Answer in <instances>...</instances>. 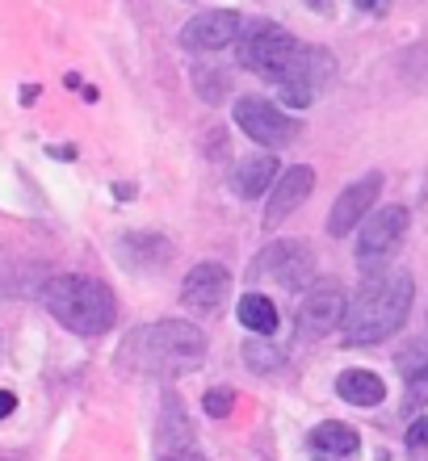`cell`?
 I'll use <instances>...</instances> for the list:
<instances>
[{
  "label": "cell",
  "mask_w": 428,
  "mask_h": 461,
  "mask_svg": "<svg viewBox=\"0 0 428 461\" xmlns=\"http://www.w3.org/2000/svg\"><path fill=\"white\" fill-rule=\"evenodd\" d=\"M412 298H416V281L407 277L404 268L399 273L395 268L366 273L357 298L349 303V315H344V344L366 348V344L391 340L412 315Z\"/></svg>",
  "instance_id": "obj_1"
},
{
  "label": "cell",
  "mask_w": 428,
  "mask_h": 461,
  "mask_svg": "<svg viewBox=\"0 0 428 461\" xmlns=\"http://www.w3.org/2000/svg\"><path fill=\"white\" fill-rule=\"evenodd\" d=\"M206 357V336L185 323V319H159L126 336L118 348V365L131 374H151V377H181Z\"/></svg>",
  "instance_id": "obj_2"
},
{
  "label": "cell",
  "mask_w": 428,
  "mask_h": 461,
  "mask_svg": "<svg viewBox=\"0 0 428 461\" xmlns=\"http://www.w3.org/2000/svg\"><path fill=\"white\" fill-rule=\"evenodd\" d=\"M42 306L55 323H63L76 336H105L118 323V298L105 281L80 277V273H59L42 285Z\"/></svg>",
  "instance_id": "obj_3"
},
{
  "label": "cell",
  "mask_w": 428,
  "mask_h": 461,
  "mask_svg": "<svg viewBox=\"0 0 428 461\" xmlns=\"http://www.w3.org/2000/svg\"><path fill=\"white\" fill-rule=\"evenodd\" d=\"M332 72H336V63H332V55L323 47H298L294 59L286 63V72L278 76L273 85H278V97H282L286 105L306 110V105H315V97L332 85Z\"/></svg>",
  "instance_id": "obj_4"
},
{
  "label": "cell",
  "mask_w": 428,
  "mask_h": 461,
  "mask_svg": "<svg viewBox=\"0 0 428 461\" xmlns=\"http://www.w3.org/2000/svg\"><path fill=\"white\" fill-rule=\"evenodd\" d=\"M294 50H298V42L290 38V30H286V25H278V22H252V25H248V34L240 38L235 55H240V63H244L252 76L278 80V76L286 72V63L294 59Z\"/></svg>",
  "instance_id": "obj_5"
},
{
  "label": "cell",
  "mask_w": 428,
  "mask_h": 461,
  "mask_svg": "<svg viewBox=\"0 0 428 461\" xmlns=\"http://www.w3.org/2000/svg\"><path fill=\"white\" fill-rule=\"evenodd\" d=\"M407 222H412V214H407L404 206L369 210L366 227L357 235V265L366 268V273H378V268L399 252V243H404V235H407Z\"/></svg>",
  "instance_id": "obj_6"
},
{
  "label": "cell",
  "mask_w": 428,
  "mask_h": 461,
  "mask_svg": "<svg viewBox=\"0 0 428 461\" xmlns=\"http://www.w3.org/2000/svg\"><path fill=\"white\" fill-rule=\"evenodd\" d=\"M235 122H240V131H244L252 143L265 147V151L290 147L294 139H298V122H294L286 110H278L273 101H260V97L235 101Z\"/></svg>",
  "instance_id": "obj_7"
},
{
  "label": "cell",
  "mask_w": 428,
  "mask_h": 461,
  "mask_svg": "<svg viewBox=\"0 0 428 461\" xmlns=\"http://www.w3.org/2000/svg\"><path fill=\"white\" fill-rule=\"evenodd\" d=\"M248 277H273L278 285H286V290H303V285H311V277H315V256H311V248H303V243L278 240L252 260V273H248Z\"/></svg>",
  "instance_id": "obj_8"
},
{
  "label": "cell",
  "mask_w": 428,
  "mask_h": 461,
  "mask_svg": "<svg viewBox=\"0 0 428 461\" xmlns=\"http://www.w3.org/2000/svg\"><path fill=\"white\" fill-rule=\"evenodd\" d=\"M349 315V298L336 281H315L306 285L303 303H298V331L303 336H328L332 328H344Z\"/></svg>",
  "instance_id": "obj_9"
},
{
  "label": "cell",
  "mask_w": 428,
  "mask_h": 461,
  "mask_svg": "<svg viewBox=\"0 0 428 461\" xmlns=\"http://www.w3.org/2000/svg\"><path fill=\"white\" fill-rule=\"evenodd\" d=\"M378 194H382V172H366L361 181H353L344 189L336 202H332V214H328V230L336 240H344L357 222H366L369 206H378Z\"/></svg>",
  "instance_id": "obj_10"
},
{
  "label": "cell",
  "mask_w": 428,
  "mask_h": 461,
  "mask_svg": "<svg viewBox=\"0 0 428 461\" xmlns=\"http://www.w3.org/2000/svg\"><path fill=\"white\" fill-rule=\"evenodd\" d=\"M227 294H232V273L214 260L206 265H194L189 268V277L181 285V303L194 311V315H214L223 303H227Z\"/></svg>",
  "instance_id": "obj_11"
},
{
  "label": "cell",
  "mask_w": 428,
  "mask_h": 461,
  "mask_svg": "<svg viewBox=\"0 0 428 461\" xmlns=\"http://www.w3.org/2000/svg\"><path fill=\"white\" fill-rule=\"evenodd\" d=\"M235 34H240V17L232 9H206L181 25V47L185 50H223V47H232Z\"/></svg>",
  "instance_id": "obj_12"
},
{
  "label": "cell",
  "mask_w": 428,
  "mask_h": 461,
  "mask_svg": "<svg viewBox=\"0 0 428 461\" xmlns=\"http://www.w3.org/2000/svg\"><path fill=\"white\" fill-rule=\"evenodd\" d=\"M311 189H315V168H306V164L286 168L282 176L273 181V194H269V202H265V227H278V222L290 219L294 210L311 197Z\"/></svg>",
  "instance_id": "obj_13"
},
{
  "label": "cell",
  "mask_w": 428,
  "mask_h": 461,
  "mask_svg": "<svg viewBox=\"0 0 428 461\" xmlns=\"http://www.w3.org/2000/svg\"><path fill=\"white\" fill-rule=\"evenodd\" d=\"M278 176H282L278 159H273L269 151H260V156H248V159H240V164H235L232 189L240 197H248V202H257V197H265V189H269Z\"/></svg>",
  "instance_id": "obj_14"
},
{
  "label": "cell",
  "mask_w": 428,
  "mask_h": 461,
  "mask_svg": "<svg viewBox=\"0 0 428 461\" xmlns=\"http://www.w3.org/2000/svg\"><path fill=\"white\" fill-rule=\"evenodd\" d=\"M361 449V437H357L353 424H341V420H328L311 432V453L315 461H349Z\"/></svg>",
  "instance_id": "obj_15"
},
{
  "label": "cell",
  "mask_w": 428,
  "mask_h": 461,
  "mask_svg": "<svg viewBox=\"0 0 428 461\" xmlns=\"http://www.w3.org/2000/svg\"><path fill=\"white\" fill-rule=\"evenodd\" d=\"M395 365L404 374L412 402H428V340H407L395 357Z\"/></svg>",
  "instance_id": "obj_16"
},
{
  "label": "cell",
  "mask_w": 428,
  "mask_h": 461,
  "mask_svg": "<svg viewBox=\"0 0 428 461\" xmlns=\"http://www.w3.org/2000/svg\"><path fill=\"white\" fill-rule=\"evenodd\" d=\"M344 402H353V407H378L387 399V386H382L378 374H369V369H344L341 382H336Z\"/></svg>",
  "instance_id": "obj_17"
},
{
  "label": "cell",
  "mask_w": 428,
  "mask_h": 461,
  "mask_svg": "<svg viewBox=\"0 0 428 461\" xmlns=\"http://www.w3.org/2000/svg\"><path fill=\"white\" fill-rule=\"evenodd\" d=\"M118 256H123L131 268H156L172 256V243L164 235H126L118 243Z\"/></svg>",
  "instance_id": "obj_18"
},
{
  "label": "cell",
  "mask_w": 428,
  "mask_h": 461,
  "mask_svg": "<svg viewBox=\"0 0 428 461\" xmlns=\"http://www.w3.org/2000/svg\"><path fill=\"white\" fill-rule=\"evenodd\" d=\"M189 440H194L189 415H185L181 399H168L164 415H159V445H164V453H177V449H189Z\"/></svg>",
  "instance_id": "obj_19"
},
{
  "label": "cell",
  "mask_w": 428,
  "mask_h": 461,
  "mask_svg": "<svg viewBox=\"0 0 428 461\" xmlns=\"http://www.w3.org/2000/svg\"><path fill=\"white\" fill-rule=\"evenodd\" d=\"M235 315L244 323L252 336H273L278 331V306L265 298V294H244L240 306H235Z\"/></svg>",
  "instance_id": "obj_20"
},
{
  "label": "cell",
  "mask_w": 428,
  "mask_h": 461,
  "mask_svg": "<svg viewBox=\"0 0 428 461\" xmlns=\"http://www.w3.org/2000/svg\"><path fill=\"white\" fill-rule=\"evenodd\" d=\"M244 365L257 369V374H278L286 365V352L269 336H252V340H244Z\"/></svg>",
  "instance_id": "obj_21"
},
{
  "label": "cell",
  "mask_w": 428,
  "mask_h": 461,
  "mask_svg": "<svg viewBox=\"0 0 428 461\" xmlns=\"http://www.w3.org/2000/svg\"><path fill=\"white\" fill-rule=\"evenodd\" d=\"M194 88H197V97H202V101L219 105V101L227 97V72H223V68H197V72H194Z\"/></svg>",
  "instance_id": "obj_22"
},
{
  "label": "cell",
  "mask_w": 428,
  "mask_h": 461,
  "mask_svg": "<svg viewBox=\"0 0 428 461\" xmlns=\"http://www.w3.org/2000/svg\"><path fill=\"white\" fill-rule=\"evenodd\" d=\"M202 407H206L210 420H223V415H232L235 394H232L227 386H214V390H206V399H202Z\"/></svg>",
  "instance_id": "obj_23"
},
{
  "label": "cell",
  "mask_w": 428,
  "mask_h": 461,
  "mask_svg": "<svg viewBox=\"0 0 428 461\" xmlns=\"http://www.w3.org/2000/svg\"><path fill=\"white\" fill-rule=\"evenodd\" d=\"M407 449H428V415H420L416 424L407 428Z\"/></svg>",
  "instance_id": "obj_24"
},
{
  "label": "cell",
  "mask_w": 428,
  "mask_h": 461,
  "mask_svg": "<svg viewBox=\"0 0 428 461\" xmlns=\"http://www.w3.org/2000/svg\"><path fill=\"white\" fill-rule=\"evenodd\" d=\"M13 407H17V394H13V390H0V420H9Z\"/></svg>",
  "instance_id": "obj_25"
},
{
  "label": "cell",
  "mask_w": 428,
  "mask_h": 461,
  "mask_svg": "<svg viewBox=\"0 0 428 461\" xmlns=\"http://www.w3.org/2000/svg\"><path fill=\"white\" fill-rule=\"evenodd\" d=\"M159 461H206L202 453H194V449H177V453H164Z\"/></svg>",
  "instance_id": "obj_26"
},
{
  "label": "cell",
  "mask_w": 428,
  "mask_h": 461,
  "mask_svg": "<svg viewBox=\"0 0 428 461\" xmlns=\"http://www.w3.org/2000/svg\"><path fill=\"white\" fill-rule=\"evenodd\" d=\"M353 5H357V9H369V5H374V0H353Z\"/></svg>",
  "instance_id": "obj_27"
},
{
  "label": "cell",
  "mask_w": 428,
  "mask_h": 461,
  "mask_svg": "<svg viewBox=\"0 0 428 461\" xmlns=\"http://www.w3.org/2000/svg\"><path fill=\"white\" fill-rule=\"evenodd\" d=\"M0 461H13V457H0Z\"/></svg>",
  "instance_id": "obj_28"
}]
</instances>
